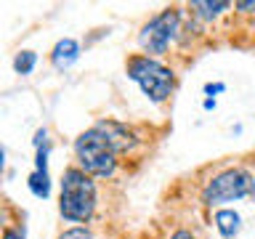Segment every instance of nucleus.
Listing matches in <instances>:
<instances>
[{"instance_id":"obj_13","label":"nucleus","mask_w":255,"mask_h":239,"mask_svg":"<svg viewBox=\"0 0 255 239\" xmlns=\"http://www.w3.org/2000/svg\"><path fill=\"white\" fill-rule=\"evenodd\" d=\"M59 239H96V237H93L85 226H72V229H67V231H61Z\"/></svg>"},{"instance_id":"obj_7","label":"nucleus","mask_w":255,"mask_h":239,"mask_svg":"<svg viewBox=\"0 0 255 239\" xmlns=\"http://www.w3.org/2000/svg\"><path fill=\"white\" fill-rule=\"evenodd\" d=\"M80 56H83V45H80V40H75V37H61L59 43L51 48V64H53V69H59V72H67L72 64L80 61Z\"/></svg>"},{"instance_id":"obj_11","label":"nucleus","mask_w":255,"mask_h":239,"mask_svg":"<svg viewBox=\"0 0 255 239\" xmlns=\"http://www.w3.org/2000/svg\"><path fill=\"white\" fill-rule=\"evenodd\" d=\"M35 67H37V53L29 51V48H24V51H19L13 56V72H16V75L27 77V75L35 72Z\"/></svg>"},{"instance_id":"obj_12","label":"nucleus","mask_w":255,"mask_h":239,"mask_svg":"<svg viewBox=\"0 0 255 239\" xmlns=\"http://www.w3.org/2000/svg\"><path fill=\"white\" fill-rule=\"evenodd\" d=\"M48 154H51V143H43L35 149V170L48 173Z\"/></svg>"},{"instance_id":"obj_14","label":"nucleus","mask_w":255,"mask_h":239,"mask_svg":"<svg viewBox=\"0 0 255 239\" xmlns=\"http://www.w3.org/2000/svg\"><path fill=\"white\" fill-rule=\"evenodd\" d=\"M226 91V83H207L205 85V99H215V96H221Z\"/></svg>"},{"instance_id":"obj_4","label":"nucleus","mask_w":255,"mask_h":239,"mask_svg":"<svg viewBox=\"0 0 255 239\" xmlns=\"http://www.w3.org/2000/svg\"><path fill=\"white\" fill-rule=\"evenodd\" d=\"M255 194V178L247 167H226V170L215 173L210 181L202 186V199L205 207H221L226 202H239V199Z\"/></svg>"},{"instance_id":"obj_9","label":"nucleus","mask_w":255,"mask_h":239,"mask_svg":"<svg viewBox=\"0 0 255 239\" xmlns=\"http://www.w3.org/2000/svg\"><path fill=\"white\" fill-rule=\"evenodd\" d=\"M189 8H191L197 21H215L218 16H223L229 11L231 3H226V0H194Z\"/></svg>"},{"instance_id":"obj_8","label":"nucleus","mask_w":255,"mask_h":239,"mask_svg":"<svg viewBox=\"0 0 255 239\" xmlns=\"http://www.w3.org/2000/svg\"><path fill=\"white\" fill-rule=\"evenodd\" d=\"M213 223H215V231L223 239H237V234L242 231V215L234 207H218L213 215Z\"/></svg>"},{"instance_id":"obj_1","label":"nucleus","mask_w":255,"mask_h":239,"mask_svg":"<svg viewBox=\"0 0 255 239\" xmlns=\"http://www.w3.org/2000/svg\"><path fill=\"white\" fill-rule=\"evenodd\" d=\"M99 205L96 181L77 165L67 167L59 181V215L69 223H91Z\"/></svg>"},{"instance_id":"obj_5","label":"nucleus","mask_w":255,"mask_h":239,"mask_svg":"<svg viewBox=\"0 0 255 239\" xmlns=\"http://www.w3.org/2000/svg\"><path fill=\"white\" fill-rule=\"evenodd\" d=\"M181 21H183V11L178 5H170L165 11H159L157 16L141 27L138 32V48L143 51V56H165L173 40L181 37Z\"/></svg>"},{"instance_id":"obj_16","label":"nucleus","mask_w":255,"mask_h":239,"mask_svg":"<svg viewBox=\"0 0 255 239\" xmlns=\"http://www.w3.org/2000/svg\"><path fill=\"white\" fill-rule=\"evenodd\" d=\"M234 8L239 13H255V0H237Z\"/></svg>"},{"instance_id":"obj_15","label":"nucleus","mask_w":255,"mask_h":239,"mask_svg":"<svg viewBox=\"0 0 255 239\" xmlns=\"http://www.w3.org/2000/svg\"><path fill=\"white\" fill-rule=\"evenodd\" d=\"M0 239H24V226H5Z\"/></svg>"},{"instance_id":"obj_10","label":"nucleus","mask_w":255,"mask_h":239,"mask_svg":"<svg viewBox=\"0 0 255 239\" xmlns=\"http://www.w3.org/2000/svg\"><path fill=\"white\" fill-rule=\"evenodd\" d=\"M27 189L32 191V197L48 199V197H51V189H53L51 175H48V173H40V170H32L29 178H27Z\"/></svg>"},{"instance_id":"obj_2","label":"nucleus","mask_w":255,"mask_h":239,"mask_svg":"<svg viewBox=\"0 0 255 239\" xmlns=\"http://www.w3.org/2000/svg\"><path fill=\"white\" fill-rule=\"evenodd\" d=\"M125 72H128V80H133L151 104H165L175 93V85H178L175 72L170 67H165L162 61L143 53L130 56L125 64Z\"/></svg>"},{"instance_id":"obj_19","label":"nucleus","mask_w":255,"mask_h":239,"mask_svg":"<svg viewBox=\"0 0 255 239\" xmlns=\"http://www.w3.org/2000/svg\"><path fill=\"white\" fill-rule=\"evenodd\" d=\"M215 107H218V101H215V99H205V101H202V109H205V112H213Z\"/></svg>"},{"instance_id":"obj_6","label":"nucleus","mask_w":255,"mask_h":239,"mask_svg":"<svg viewBox=\"0 0 255 239\" xmlns=\"http://www.w3.org/2000/svg\"><path fill=\"white\" fill-rule=\"evenodd\" d=\"M96 127L109 138L112 149H115L117 154H128V151H133L135 146H138V135H135L128 125L117 122V120H99Z\"/></svg>"},{"instance_id":"obj_17","label":"nucleus","mask_w":255,"mask_h":239,"mask_svg":"<svg viewBox=\"0 0 255 239\" xmlns=\"http://www.w3.org/2000/svg\"><path fill=\"white\" fill-rule=\"evenodd\" d=\"M43 143H48V130H45V127H37V130H35V138H32V146H43Z\"/></svg>"},{"instance_id":"obj_3","label":"nucleus","mask_w":255,"mask_h":239,"mask_svg":"<svg viewBox=\"0 0 255 239\" xmlns=\"http://www.w3.org/2000/svg\"><path fill=\"white\" fill-rule=\"evenodd\" d=\"M75 149V159H77V167L85 170L91 178H112L117 173V151L112 149L109 138L104 135L99 127H88L75 138L72 143Z\"/></svg>"},{"instance_id":"obj_18","label":"nucleus","mask_w":255,"mask_h":239,"mask_svg":"<svg viewBox=\"0 0 255 239\" xmlns=\"http://www.w3.org/2000/svg\"><path fill=\"white\" fill-rule=\"evenodd\" d=\"M167 239H197V234H194V231H189V229H175Z\"/></svg>"}]
</instances>
